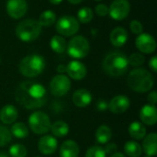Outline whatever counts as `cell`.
I'll return each mask as SVG.
<instances>
[{
  "instance_id": "cell-1",
  "label": "cell",
  "mask_w": 157,
  "mask_h": 157,
  "mask_svg": "<svg viewBox=\"0 0 157 157\" xmlns=\"http://www.w3.org/2000/svg\"><path fill=\"white\" fill-rule=\"evenodd\" d=\"M15 98L23 108L27 109H36L41 108L47 102V90L40 83L24 81L16 88Z\"/></svg>"
},
{
  "instance_id": "cell-17",
  "label": "cell",
  "mask_w": 157,
  "mask_h": 157,
  "mask_svg": "<svg viewBox=\"0 0 157 157\" xmlns=\"http://www.w3.org/2000/svg\"><path fill=\"white\" fill-rule=\"evenodd\" d=\"M128 39H129V34H128L127 29L121 26L113 29L109 35L110 43L116 48L124 46L126 44Z\"/></svg>"
},
{
  "instance_id": "cell-43",
  "label": "cell",
  "mask_w": 157,
  "mask_h": 157,
  "mask_svg": "<svg viewBox=\"0 0 157 157\" xmlns=\"http://www.w3.org/2000/svg\"><path fill=\"white\" fill-rule=\"evenodd\" d=\"M110 157H127L125 155H123L122 153H115V154H113V155H111V156Z\"/></svg>"
},
{
  "instance_id": "cell-19",
  "label": "cell",
  "mask_w": 157,
  "mask_h": 157,
  "mask_svg": "<svg viewBox=\"0 0 157 157\" xmlns=\"http://www.w3.org/2000/svg\"><path fill=\"white\" fill-rule=\"evenodd\" d=\"M18 118V111L14 105L6 104L0 109V121L6 125L13 124Z\"/></svg>"
},
{
  "instance_id": "cell-11",
  "label": "cell",
  "mask_w": 157,
  "mask_h": 157,
  "mask_svg": "<svg viewBox=\"0 0 157 157\" xmlns=\"http://www.w3.org/2000/svg\"><path fill=\"white\" fill-rule=\"evenodd\" d=\"M135 46L144 54H152L156 50L155 39L149 33H141L135 39Z\"/></svg>"
},
{
  "instance_id": "cell-2",
  "label": "cell",
  "mask_w": 157,
  "mask_h": 157,
  "mask_svg": "<svg viewBox=\"0 0 157 157\" xmlns=\"http://www.w3.org/2000/svg\"><path fill=\"white\" fill-rule=\"evenodd\" d=\"M103 71L111 77L123 75L129 68L128 57L120 51L109 52L102 62Z\"/></svg>"
},
{
  "instance_id": "cell-31",
  "label": "cell",
  "mask_w": 157,
  "mask_h": 157,
  "mask_svg": "<svg viewBox=\"0 0 157 157\" xmlns=\"http://www.w3.org/2000/svg\"><path fill=\"white\" fill-rule=\"evenodd\" d=\"M128 62L129 65H132L133 67H140L144 63L145 56L141 52H134L128 57Z\"/></svg>"
},
{
  "instance_id": "cell-5",
  "label": "cell",
  "mask_w": 157,
  "mask_h": 157,
  "mask_svg": "<svg viewBox=\"0 0 157 157\" xmlns=\"http://www.w3.org/2000/svg\"><path fill=\"white\" fill-rule=\"evenodd\" d=\"M42 27L34 18H25L19 21L15 29V34L18 40L30 42L37 40L41 34Z\"/></svg>"
},
{
  "instance_id": "cell-45",
  "label": "cell",
  "mask_w": 157,
  "mask_h": 157,
  "mask_svg": "<svg viewBox=\"0 0 157 157\" xmlns=\"http://www.w3.org/2000/svg\"><path fill=\"white\" fill-rule=\"evenodd\" d=\"M144 157H153V156H149V155H145V156H144Z\"/></svg>"
},
{
  "instance_id": "cell-20",
  "label": "cell",
  "mask_w": 157,
  "mask_h": 157,
  "mask_svg": "<svg viewBox=\"0 0 157 157\" xmlns=\"http://www.w3.org/2000/svg\"><path fill=\"white\" fill-rule=\"evenodd\" d=\"M80 153L79 145L74 140L64 141L60 146V157H78Z\"/></svg>"
},
{
  "instance_id": "cell-18",
  "label": "cell",
  "mask_w": 157,
  "mask_h": 157,
  "mask_svg": "<svg viewBox=\"0 0 157 157\" xmlns=\"http://www.w3.org/2000/svg\"><path fill=\"white\" fill-rule=\"evenodd\" d=\"M92 94L86 88H79L74 92L72 99L75 106L77 108H86L92 102Z\"/></svg>"
},
{
  "instance_id": "cell-6",
  "label": "cell",
  "mask_w": 157,
  "mask_h": 157,
  "mask_svg": "<svg viewBox=\"0 0 157 157\" xmlns=\"http://www.w3.org/2000/svg\"><path fill=\"white\" fill-rule=\"evenodd\" d=\"M90 51V44L88 40L82 36H74L67 43L66 52L67 54L75 60L83 59L87 56Z\"/></svg>"
},
{
  "instance_id": "cell-13",
  "label": "cell",
  "mask_w": 157,
  "mask_h": 157,
  "mask_svg": "<svg viewBox=\"0 0 157 157\" xmlns=\"http://www.w3.org/2000/svg\"><path fill=\"white\" fill-rule=\"evenodd\" d=\"M131 105L130 98L125 95H117L108 103V109L113 114L119 115L126 112Z\"/></svg>"
},
{
  "instance_id": "cell-35",
  "label": "cell",
  "mask_w": 157,
  "mask_h": 157,
  "mask_svg": "<svg viewBox=\"0 0 157 157\" xmlns=\"http://www.w3.org/2000/svg\"><path fill=\"white\" fill-rule=\"evenodd\" d=\"M95 12L99 17H106L109 15V6L105 4H98L95 7Z\"/></svg>"
},
{
  "instance_id": "cell-7",
  "label": "cell",
  "mask_w": 157,
  "mask_h": 157,
  "mask_svg": "<svg viewBox=\"0 0 157 157\" xmlns=\"http://www.w3.org/2000/svg\"><path fill=\"white\" fill-rule=\"evenodd\" d=\"M29 126L35 134L44 135L50 132L52 122L50 117L45 112L37 110L29 117Z\"/></svg>"
},
{
  "instance_id": "cell-21",
  "label": "cell",
  "mask_w": 157,
  "mask_h": 157,
  "mask_svg": "<svg viewBox=\"0 0 157 157\" xmlns=\"http://www.w3.org/2000/svg\"><path fill=\"white\" fill-rule=\"evenodd\" d=\"M143 152L149 156H155L157 154V135L155 132H151L144 138Z\"/></svg>"
},
{
  "instance_id": "cell-8",
  "label": "cell",
  "mask_w": 157,
  "mask_h": 157,
  "mask_svg": "<svg viewBox=\"0 0 157 157\" xmlns=\"http://www.w3.org/2000/svg\"><path fill=\"white\" fill-rule=\"evenodd\" d=\"M55 29L59 35L64 37H72L78 32L80 29V23L75 17L71 15H64L56 20Z\"/></svg>"
},
{
  "instance_id": "cell-34",
  "label": "cell",
  "mask_w": 157,
  "mask_h": 157,
  "mask_svg": "<svg viewBox=\"0 0 157 157\" xmlns=\"http://www.w3.org/2000/svg\"><path fill=\"white\" fill-rule=\"evenodd\" d=\"M130 29H131V31L133 34L139 35V34L143 33V31H144V26H143V24L141 23L140 20L133 19L130 23Z\"/></svg>"
},
{
  "instance_id": "cell-24",
  "label": "cell",
  "mask_w": 157,
  "mask_h": 157,
  "mask_svg": "<svg viewBox=\"0 0 157 157\" xmlns=\"http://www.w3.org/2000/svg\"><path fill=\"white\" fill-rule=\"evenodd\" d=\"M53 137L63 138L65 137L69 132V125L63 121H57L52 124L51 130Z\"/></svg>"
},
{
  "instance_id": "cell-26",
  "label": "cell",
  "mask_w": 157,
  "mask_h": 157,
  "mask_svg": "<svg viewBox=\"0 0 157 157\" xmlns=\"http://www.w3.org/2000/svg\"><path fill=\"white\" fill-rule=\"evenodd\" d=\"M124 153L126 156L140 157L143 154L142 145L135 141H128L124 144Z\"/></svg>"
},
{
  "instance_id": "cell-41",
  "label": "cell",
  "mask_w": 157,
  "mask_h": 157,
  "mask_svg": "<svg viewBox=\"0 0 157 157\" xmlns=\"http://www.w3.org/2000/svg\"><path fill=\"white\" fill-rule=\"evenodd\" d=\"M67 1H68V3H70L72 5H78L83 2V0H67Z\"/></svg>"
},
{
  "instance_id": "cell-32",
  "label": "cell",
  "mask_w": 157,
  "mask_h": 157,
  "mask_svg": "<svg viewBox=\"0 0 157 157\" xmlns=\"http://www.w3.org/2000/svg\"><path fill=\"white\" fill-rule=\"evenodd\" d=\"M12 140V134L10 130H8L6 126L0 125V147H4L7 145Z\"/></svg>"
},
{
  "instance_id": "cell-37",
  "label": "cell",
  "mask_w": 157,
  "mask_h": 157,
  "mask_svg": "<svg viewBox=\"0 0 157 157\" xmlns=\"http://www.w3.org/2000/svg\"><path fill=\"white\" fill-rule=\"evenodd\" d=\"M147 100H148L149 104L155 106L157 103L156 91H152V92H150V93H149V95H148V98H147Z\"/></svg>"
},
{
  "instance_id": "cell-22",
  "label": "cell",
  "mask_w": 157,
  "mask_h": 157,
  "mask_svg": "<svg viewBox=\"0 0 157 157\" xmlns=\"http://www.w3.org/2000/svg\"><path fill=\"white\" fill-rule=\"evenodd\" d=\"M128 132L130 136L134 140H143L146 135V128L144 124L139 121H133L130 124L128 128Z\"/></svg>"
},
{
  "instance_id": "cell-44",
  "label": "cell",
  "mask_w": 157,
  "mask_h": 157,
  "mask_svg": "<svg viewBox=\"0 0 157 157\" xmlns=\"http://www.w3.org/2000/svg\"><path fill=\"white\" fill-rule=\"evenodd\" d=\"M0 157H10L8 155H6V153H0Z\"/></svg>"
},
{
  "instance_id": "cell-42",
  "label": "cell",
  "mask_w": 157,
  "mask_h": 157,
  "mask_svg": "<svg viewBox=\"0 0 157 157\" xmlns=\"http://www.w3.org/2000/svg\"><path fill=\"white\" fill-rule=\"evenodd\" d=\"M51 4H52V5H59V4H61L63 0H48Z\"/></svg>"
},
{
  "instance_id": "cell-33",
  "label": "cell",
  "mask_w": 157,
  "mask_h": 157,
  "mask_svg": "<svg viewBox=\"0 0 157 157\" xmlns=\"http://www.w3.org/2000/svg\"><path fill=\"white\" fill-rule=\"evenodd\" d=\"M86 157H107V154L103 147L94 145L87 149L86 153Z\"/></svg>"
},
{
  "instance_id": "cell-12",
  "label": "cell",
  "mask_w": 157,
  "mask_h": 157,
  "mask_svg": "<svg viewBox=\"0 0 157 157\" xmlns=\"http://www.w3.org/2000/svg\"><path fill=\"white\" fill-rule=\"evenodd\" d=\"M28 2L26 0H7L6 9L7 15L13 19L23 17L28 11Z\"/></svg>"
},
{
  "instance_id": "cell-30",
  "label": "cell",
  "mask_w": 157,
  "mask_h": 157,
  "mask_svg": "<svg viewBox=\"0 0 157 157\" xmlns=\"http://www.w3.org/2000/svg\"><path fill=\"white\" fill-rule=\"evenodd\" d=\"M28 155L27 148L20 144H16L10 146L9 155L10 157H26Z\"/></svg>"
},
{
  "instance_id": "cell-46",
  "label": "cell",
  "mask_w": 157,
  "mask_h": 157,
  "mask_svg": "<svg viewBox=\"0 0 157 157\" xmlns=\"http://www.w3.org/2000/svg\"><path fill=\"white\" fill-rule=\"evenodd\" d=\"M0 63H1V56H0Z\"/></svg>"
},
{
  "instance_id": "cell-38",
  "label": "cell",
  "mask_w": 157,
  "mask_h": 157,
  "mask_svg": "<svg viewBox=\"0 0 157 157\" xmlns=\"http://www.w3.org/2000/svg\"><path fill=\"white\" fill-rule=\"evenodd\" d=\"M149 67H150V69L154 72V73H156L157 72V57L155 55V56H153L151 59H150V61H149Z\"/></svg>"
},
{
  "instance_id": "cell-10",
  "label": "cell",
  "mask_w": 157,
  "mask_h": 157,
  "mask_svg": "<svg viewBox=\"0 0 157 157\" xmlns=\"http://www.w3.org/2000/svg\"><path fill=\"white\" fill-rule=\"evenodd\" d=\"M131 12L129 0H113L109 6V17L117 21L125 19Z\"/></svg>"
},
{
  "instance_id": "cell-25",
  "label": "cell",
  "mask_w": 157,
  "mask_h": 157,
  "mask_svg": "<svg viewBox=\"0 0 157 157\" xmlns=\"http://www.w3.org/2000/svg\"><path fill=\"white\" fill-rule=\"evenodd\" d=\"M51 49L56 53H63L66 52L67 42L65 39L61 35H54L50 40Z\"/></svg>"
},
{
  "instance_id": "cell-3",
  "label": "cell",
  "mask_w": 157,
  "mask_h": 157,
  "mask_svg": "<svg viewBox=\"0 0 157 157\" xmlns=\"http://www.w3.org/2000/svg\"><path fill=\"white\" fill-rule=\"evenodd\" d=\"M128 86L134 92L146 93L152 90L155 84L154 75L144 68L137 67L132 70L127 78Z\"/></svg>"
},
{
  "instance_id": "cell-15",
  "label": "cell",
  "mask_w": 157,
  "mask_h": 157,
  "mask_svg": "<svg viewBox=\"0 0 157 157\" xmlns=\"http://www.w3.org/2000/svg\"><path fill=\"white\" fill-rule=\"evenodd\" d=\"M58 141L52 135H43L38 142V149L44 155H50L56 152Z\"/></svg>"
},
{
  "instance_id": "cell-40",
  "label": "cell",
  "mask_w": 157,
  "mask_h": 157,
  "mask_svg": "<svg viewBox=\"0 0 157 157\" xmlns=\"http://www.w3.org/2000/svg\"><path fill=\"white\" fill-rule=\"evenodd\" d=\"M56 71L59 74L64 75V73H66V65L65 64H59L56 68Z\"/></svg>"
},
{
  "instance_id": "cell-47",
  "label": "cell",
  "mask_w": 157,
  "mask_h": 157,
  "mask_svg": "<svg viewBox=\"0 0 157 157\" xmlns=\"http://www.w3.org/2000/svg\"><path fill=\"white\" fill-rule=\"evenodd\" d=\"M95 1H102V0H95Z\"/></svg>"
},
{
  "instance_id": "cell-29",
  "label": "cell",
  "mask_w": 157,
  "mask_h": 157,
  "mask_svg": "<svg viewBox=\"0 0 157 157\" xmlns=\"http://www.w3.org/2000/svg\"><path fill=\"white\" fill-rule=\"evenodd\" d=\"M93 17H94L93 10L88 6H84L78 10L76 18L79 21V23L87 24L93 19Z\"/></svg>"
},
{
  "instance_id": "cell-9",
  "label": "cell",
  "mask_w": 157,
  "mask_h": 157,
  "mask_svg": "<svg viewBox=\"0 0 157 157\" xmlns=\"http://www.w3.org/2000/svg\"><path fill=\"white\" fill-rule=\"evenodd\" d=\"M50 91L54 97H63L71 89L70 78L63 74H58L52 77L49 85Z\"/></svg>"
},
{
  "instance_id": "cell-28",
  "label": "cell",
  "mask_w": 157,
  "mask_h": 157,
  "mask_svg": "<svg viewBox=\"0 0 157 157\" xmlns=\"http://www.w3.org/2000/svg\"><path fill=\"white\" fill-rule=\"evenodd\" d=\"M12 136L17 139H24L29 136V128L23 122H14L10 129Z\"/></svg>"
},
{
  "instance_id": "cell-4",
  "label": "cell",
  "mask_w": 157,
  "mask_h": 157,
  "mask_svg": "<svg viewBox=\"0 0 157 157\" xmlns=\"http://www.w3.org/2000/svg\"><path fill=\"white\" fill-rule=\"evenodd\" d=\"M46 62L43 56L40 54H29L25 56L18 64L19 73L28 78H33L44 71Z\"/></svg>"
},
{
  "instance_id": "cell-14",
  "label": "cell",
  "mask_w": 157,
  "mask_h": 157,
  "mask_svg": "<svg viewBox=\"0 0 157 157\" xmlns=\"http://www.w3.org/2000/svg\"><path fill=\"white\" fill-rule=\"evenodd\" d=\"M87 73L86 66L78 60H73L66 65V74L69 78L79 81L86 77Z\"/></svg>"
},
{
  "instance_id": "cell-23",
  "label": "cell",
  "mask_w": 157,
  "mask_h": 157,
  "mask_svg": "<svg viewBox=\"0 0 157 157\" xmlns=\"http://www.w3.org/2000/svg\"><path fill=\"white\" fill-rule=\"evenodd\" d=\"M96 141L100 144H108L112 138V131L108 125H101L96 131Z\"/></svg>"
},
{
  "instance_id": "cell-16",
  "label": "cell",
  "mask_w": 157,
  "mask_h": 157,
  "mask_svg": "<svg viewBox=\"0 0 157 157\" xmlns=\"http://www.w3.org/2000/svg\"><path fill=\"white\" fill-rule=\"evenodd\" d=\"M140 120L143 124L154 126L157 122V109L151 104L144 105L140 110Z\"/></svg>"
},
{
  "instance_id": "cell-27",
  "label": "cell",
  "mask_w": 157,
  "mask_h": 157,
  "mask_svg": "<svg viewBox=\"0 0 157 157\" xmlns=\"http://www.w3.org/2000/svg\"><path fill=\"white\" fill-rule=\"evenodd\" d=\"M38 22L41 27H51L56 22V14L51 9L44 10L40 15Z\"/></svg>"
},
{
  "instance_id": "cell-39",
  "label": "cell",
  "mask_w": 157,
  "mask_h": 157,
  "mask_svg": "<svg viewBox=\"0 0 157 157\" xmlns=\"http://www.w3.org/2000/svg\"><path fill=\"white\" fill-rule=\"evenodd\" d=\"M97 108L100 111H104L108 109V102L105 100H99L97 104Z\"/></svg>"
},
{
  "instance_id": "cell-36",
  "label": "cell",
  "mask_w": 157,
  "mask_h": 157,
  "mask_svg": "<svg viewBox=\"0 0 157 157\" xmlns=\"http://www.w3.org/2000/svg\"><path fill=\"white\" fill-rule=\"evenodd\" d=\"M105 152L107 155H113L115 153H117V150H118V146L115 143H108L106 144V146L104 148Z\"/></svg>"
}]
</instances>
